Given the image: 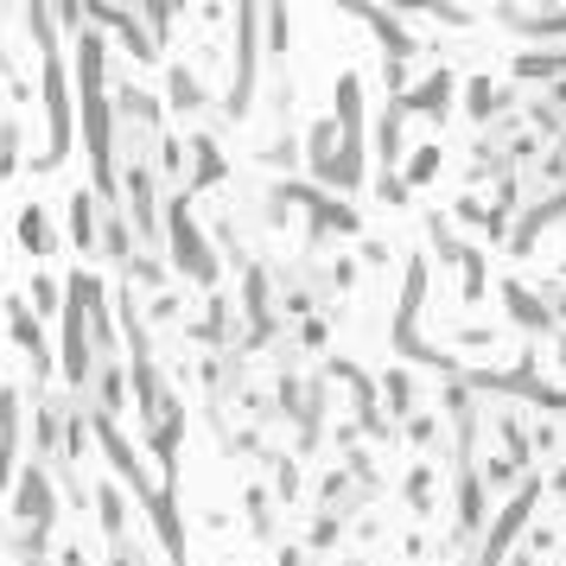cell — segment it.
Wrapping results in <instances>:
<instances>
[{"mask_svg": "<svg viewBox=\"0 0 566 566\" xmlns=\"http://www.w3.org/2000/svg\"><path fill=\"white\" fill-rule=\"evenodd\" d=\"M172 236H179V267H185V274H204V280H210V249H204V236L191 229V210H185V204L172 210Z\"/></svg>", "mask_w": 566, "mask_h": 566, "instance_id": "cell-1", "label": "cell"}, {"mask_svg": "<svg viewBox=\"0 0 566 566\" xmlns=\"http://www.w3.org/2000/svg\"><path fill=\"white\" fill-rule=\"evenodd\" d=\"M45 89H51V147H64V64L45 38Z\"/></svg>", "mask_w": 566, "mask_h": 566, "instance_id": "cell-2", "label": "cell"}, {"mask_svg": "<svg viewBox=\"0 0 566 566\" xmlns=\"http://www.w3.org/2000/svg\"><path fill=\"white\" fill-rule=\"evenodd\" d=\"M20 516L26 522H51V491H45V465L26 471V491H20Z\"/></svg>", "mask_w": 566, "mask_h": 566, "instance_id": "cell-3", "label": "cell"}, {"mask_svg": "<svg viewBox=\"0 0 566 566\" xmlns=\"http://www.w3.org/2000/svg\"><path fill=\"white\" fill-rule=\"evenodd\" d=\"M26 249H45V242H51V229H45V217H38V210H26Z\"/></svg>", "mask_w": 566, "mask_h": 566, "instance_id": "cell-4", "label": "cell"}, {"mask_svg": "<svg viewBox=\"0 0 566 566\" xmlns=\"http://www.w3.org/2000/svg\"><path fill=\"white\" fill-rule=\"evenodd\" d=\"M13 166V121H0V172Z\"/></svg>", "mask_w": 566, "mask_h": 566, "instance_id": "cell-5", "label": "cell"}]
</instances>
